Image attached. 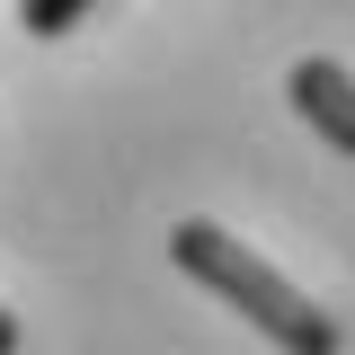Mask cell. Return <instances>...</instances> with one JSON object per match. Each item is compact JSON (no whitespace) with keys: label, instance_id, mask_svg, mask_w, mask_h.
<instances>
[{"label":"cell","instance_id":"obj_1","mask_svg":"<svg viewBox=\"0 0 355 355\" xmlns=\"http://www.w3.org/2000/svg\"><path fill=\"white\" fill-rule=\"evenodd\" d=\"M169 266H178V275H196L205 293H222V302L240 311L258 338H275L284 355H338V320L311 302L293 275H275L249 240H231L222 222H196V214H187V222L169 231Z\"/></svg>","mask_w":355,"mask_h":355},{"label":"cell","instance_id":"obj_2","mask_svg":"<svg viewBox=\"0 0 355 355\" xmlns=\"http://www.w3.org/2000/svg\"><path fill=\"white\" fill-rule=\"evenodd\" d=\"M284 98H293V116H302L338 160H355V71L338 53H302V62L284 71Z\"/></svg>","mask_w":355,"mask_h":355},{"label":"cell","instance_id":"obj_3","mask_svg":"<svg viewBox=\"0 0 355 355\" xmlns=\"http://www.w3.org/2000/svg\"><path fill=\"white\" fill-rule=\"evenodd\" d=\"M89 9H98V0H18V27H27L36 44H53V36H71Z\"/></svg>","mask_w":355,"mask_h":355},{"label":"cell","instance_id":"obj_4","mask_svg":"<svg viewBox=\"0 0 355 355\" xmlns=\"http://www.w3.org/2000/svg\"><path fill=\"white\" fill-rule=\"evenodd\" d=\"M0 355H18V311L0 302Z\"/></svg>","mask_w":355,"mask_h":355}]
</instances>
